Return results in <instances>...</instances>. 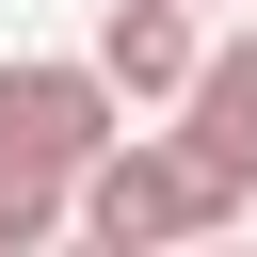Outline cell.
Listing matches in <instances>:
<instances>
[{
	"label": "cell",
	"mask_w": 257,
	"mask_h": 257,
	"mask_svg": "<svg viewBox=\"0 0 257 257\" xmlns=\"http://www.w3.org/2000/svg\"><path fill=\"white\" fill-rule=\"evenodd\" d=\"M64 225L80 241H112V257H161V241H209V225H241V193L177 145V128H112L80 177H64Z\"/></svg>",
	"instance_id": "6da1fadb"
},
{
	"label": "cell",
	"mask_w": 257,
	"mask_h": 257,
	"mask_svg": "<svg viewBox=\"0 0 257 257\" xmlns=\"http://www.w3.org/2000/svg\"><path fill=\"white\" fill-rule=\"evenodd\" d=\"M112 128H128V96L96 80V48H80V64H64V48H16V64H0V161H16V177H80Z\"/></svg>",
	"instance_id": "7a4b0ae2"
},
{
	"label": "cell",
	"mask_w": 257,
	"mask_h": 257,
	"mask_svg": "<svg viewBox=\"0 0 257 257\" xmlns=\"http://www.w3.org/2000/svg\"><path fill=\"white\" fill-rule=\"evenodd\" d=\"M177 145L257 209V32H209V48H193V80H177Z\"/></svg>",
	"instance_id": "3957f363"
},
{
	"label": "cell",
	"mask_w": 257,
	"mask_h": 257,
	"mask_svg": "<svg viewBox=\"0 0 257 257\" xmlns=\"http://www.w3.org/2000/svg\"><path fill=\"white\" fill-rule=\"evenodd\" d=\"M193 48H209V16H193V0H96V80H112L128 112H177Z\"/></svg>",
	"instance_id": "277c9868"
},
{
	"label": "cell",
	"mask_w": 257,
	"mask_h": 257,
	"mask_svg": "<svg viewBox=\"0 0 257 257\" xmlns=\"http://www.w3.org/2000/svg\"><path fill=\"white\" fill-rule=\"evenodd\" d=\"M32 241H64V177H16L0 161V257H32Z\"/></svg>",
	"instance_id": "5b68a950"
},
{
	"label": "cell",
	"mask_w": 257,
	"mask_h": 257,
	"mask_svg": "<svg viewBox=\"0 0 257 257\" xmlns=\"http://www.w3.org/2000/svg\"><path fill=\"white\" fill-rule=\"evenodd\" d=\"M193 16H209V0H193Z\"/></svg>",
	"instance_id": "8992f818"
}]
</instances>
